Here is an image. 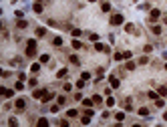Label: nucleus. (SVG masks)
Listing matches in <instances>:
<instances>
[{
	"label": "nucleus",
	"mask_w": 167,
	"mask_h": 127,
	"mask_svg": "<svg viewBox=\"0 0 167 127\" xmlns=\"http://www.w3.org/2000/svg\"><path fill=\"white\" fill-rule=\"evenodd\" d=\"M36 54V40H28L26 43V57H34Z\"/></svg>",
	"instance_id": "obj_1"
},
{
	"label": "nucleus",
	"mask_w": 167,
	"mask_h": 127,
	"mask_svg": "<svg viewBox=\"0 0 167 127\" xmlns=\"http://www.w3.org/2000/svg\"><path fill=\"white\" fill-rule=\"evenodd\" d=\"M111 24H113V26L123 24V16H121V14H113V16H111Z\"/></svg>",
	"instance_id": "obj_2"
},
{
	"label": "nucleus",
	"mask_w": 167,
	"mask_h": 127,
	"mask_svg": "<svg viewBox=\"0 0 167 127\" xmlns=\"http://www.w3.org/2000/svg\"><path fill=\"white\" fill-rule=\"evenodd\" d=\"M149 16H151V18H149V20H151V22H155V20H159V16H161V10H157V8H153V10H151V14H149Z\"/></svg>",
	"instance_id": "obj_3"
},
{
	"label": "nucleus",
	"mask_w": 167,
	"mask_h": 127,
	"mask_svg": "<svg viewBox=\"0 0 167 127\" xmlns=\"http://www.w3.org/2000/svg\"><path fill=\"white\" fill-rule=\"evenodd\" d=\"M14 107H16L18 111H24V107H26V101H24V99H16V103H14Z\"/></svg>",
	"instance_id": "obj_4"
},
{
	"label": "nucleus",
	"mask_w": 167,
	"mask_h": 127,
	"mask_svg": "<svg viewBox=\"0 0 167 127\" xmlns=\"http://www.w3.org/2000/svg\"><path fill=\"white\" fill-rule=\"evenodd\" d=\"M109 83H111V89H117V87H119V85H121V83H119V79H117V77H109Z\"/></svg>",
	"instance_id": "obj_5"
},
{
	"label": "nucleus",
	"mask_w": 167,
	"mask_h": 127,
	"mask_svg": "<svg viewBox=\"0 0 167 127\" xmlns=\"http://www.w3.org/2000/svg\"><path fill=\"white\" fill-rule=\"evenodd\" d=\"M95 51H99V52H107L109 49H107L105 45H101V43H97V45H95Z\"/></svg>",
	"instance_id": "obj_6"
},
{
	"label": "nucleus",
	"mask_w": 167,
	"mask_h": 127,
	"mask_svg": "<svg viewBox=\"0 0 167 127\" xmlns=\"http://www.w3.org/2000/svg\"><path fill=\"white\" fill-rule=\"evenodd\" d=\"M137 113H139L141 117H149V109H147V107H141V109L137 111Z\"/></svg>",
	"instance_id": "obj_7"
},
{
	"label": "nucleus",
	"mask_w": 167,
	"mask_h": 127,
	"mask_svg": "<svg viewBox=\"0 0 167 127\" xmlns=\"http://www.w3.org/2000/svg\"><path fill=\"white\" fill-rule=\"evenodd\" d=\"M53 97H55V93H48V91H46V93H44V97H42V99H40V101H51V99H53Z\"/></svg>",
	"instance_id": "obj_8"
},
{
	"label": "nucleus",
	"mask_w": 167,
	"mask_h": 127,
	"mask_svg": "<svg viewBox=\"0 0 167 127\" xmlns=\"http://www.w3.org/2000/svg\"><path fill=\"white\" fill-rule=\"evenodd\" d=\"M101 10H103V12H109V10H111V4H109V2H103V4H101Z\"/></svg>",
	"instance_id": "obj_9"
},
{
	"label": "nucleus",
	"mask_w": 167,
	"mask_h": 127,
	"mask_svg": "<svg viewBox=\"0 0 167 127\" xmlns=\"http://www.w3.org/2000/svg\"><path fill=\"white\" fill-rule=\"evenodd\" d=\"M44 93H46V91H34L32 97H34V99H40V97H44Z\"/></svg>",
	"instance_id": "obj_10"
},
{
	"label": "nucleus",
	"mask_w": 167,
	"mask_h": 127,
	"mask_svg": "<svg viewBox=\"0 0 167 127\" xmlns=\"http://www.w3.org/2000/svg\"><path fill=\"white\" fill-rule=\"evenodd\" d=\"M53 45H55V47H60V45H62V38H60V36H55V38H53Z\"/></svg>",
	"instance_id": "obj_11"
},
{
	"label": "nucleus",
	"mask_w": 167,
	"mask_h": 127,
	"mask_svg": "<svg viewBox=\"0 0 167 127\" xmlns=\"http://www.w3.org/2000/svg\"><path fill=\"white\" fill-rule=\"evenodd\" d=\"M32 10H34V12H42V4H40V2H36V4L32 6Z\"/></svg>",
	"instance_id": "obj_12"
},
{
	"label": "nucleus",
	"mask_w": 167,
	"mask_h": 127,
	"mask_svg": "<svg viewBox=\"0 0 167 127\" xmlns=\"http://www.w3.org/2000/svg\"><path fill=\"white\" fill-rule=\"evenodd\" d=\"M69 61H71L73 65H79V57H77V54H71V57H69Z\"/></svg>",
	"instance_id": "obj_13"
},
{
	"label": "nucleus",
	"mask_w": 167,
	"mask_h": 127,
	"mask_svg": "<svg viewBox=\"0 0 167 127\" xmlns=\"http://www.w3.org/2000/svg\"><path fill=\"white\" fill-rule=\"evenodd\" d=\"M30 71H32V73H38V71H40V63H34V65L30 67Z\"/></svg>",
	"instance_id": "obj_14"
},
{
	"label": "nucleus",
	"mask_w": 167,
	"mask_h": 127,
	"mask_svg": "<svg viewBox=\"0 0 167 127\" xmlns=\"http://www.w3.org/2000/svg\"><path fill=\"white\" fill-rule=\"evenodd\" d=\"M147 97H149V99H159V93H155V91H149V93H147Z\"/></svg>",
	"instance_id": "obj_15"
},
{
	"label": "nucleus",
	"mask_w": 167,
	"mask_h": 127,
	"mask_svg": "<svg viewBox=\"0 0 167 127\" xmlns=\"http://www.w3.org/2000/svg\"><path fill=\"white\" fill-rule=\"evenodd\" d=\"M115 119H117V121H123V119H125V113H123V111L115 113Z\"/></svg>",
	"instance_id": "obj_16"
},
{
	"label": "nucleus",
	"mask_w": 167,
	"mask_h": 127,
	"mask_svg": "<svg viewBox=\"0 0 167 127\" xmlns=\"http://www.w3.org/2000/svg\"><path fill=\"white\" fill-rule=\"evenodd\" d=\"M66 73H69V71H66V69H60V71H58V73H56V77H58V79H62V77H66Z\"/></svg>",
	"instance_id": "obj_17"
},
{
	"label": "nucleus",
	"mask_w": 167,
	"mask_h": 127,
	"mask_svg": "<svg viewBox=\"0 0 167 127\" xmlns=\"http://www.w3.org/2000/svg\"><path fill=\"white\" fill-rule=\"evenodd\" d=\"M44 34H46V30H44L42 26H40V28H36V36H44Z\"/></svg>",
	"instance_id": "obj_18"
},
{
	"label": "nucleus",
	"mask_w": 167,
	"mask_h": 127,
	"mask_svg": "<svg viewBox=\"0 0 167 127\" xmlns=\"http://www.w3.org/2000/svg\"><path fill=\"white\" fill-rule=\"evenodd\" d=\"M73 49H83V43L81 40H73Z\"/></svg>",
	"instance_id": "obj_19"
},
{
	"label": "nucleus",
	"mask_w": 167,
	"mask_h": 127,
	"mask_svg": "<svg viewBox=\"0 0 167 127\" xmlns=\"http://www.w3.org/2000/svg\"><path fill=\"white\" fill-rule=\"evenodd\" d=\"M66 115H69V117H77L79 113H77V109H69V111H66Z\"/></svg>",
	"instance_id": "obj_20"
},
{
	"label": "nucleus",
	"mask_w": 167,
	"mask_h": 127,
	"mask_svg": "<svg viewBox=\"0 0 167 127\" xmlns=\"http://www.w3.org/2000/svg\"><path fill=\"white\" fill-rule=\"evenodd\" d=\"M93 103H95L93 99H83V105H85V107H93Z\"/></svg>",
	"instance_id": "obj_21"
},
{
	"label": "nucleus",
	"mask_w": 167,
	"mask_h": 127,
	"mask_svg": "<svg viewBox=\"0 0 167 127\" xmlns=\"http://www.w3.org/2000/svg\"><path fill=\"white\" fill-rule=\"evenodd\" d=\"M151 30H153V34H161V26H151Z\"/></svg>",
	"instance_id": "obj_22"
},
{
	"label": "nucleus",
	"mask_w": 167,
	"mask_h": 127,
	"mask_svg": "<svg viewBox=\"0 0 167 127\" xmlns=\"http://www.w3.org/2000/svg\"><path fill=\"white\" fill-rule=\"evenodd\" d=\"M2 95H4V97H12V91H10V89H2Z\"/></svg>",
	"instance_id": "obj_23"
},
{
	"label": "nucleus",
	"mask_w": 167,
	"mask_h": 127,
	"mask_svg": "<svg viewBox=\"0 0 167 127\" xmlns=\"http://www.w3.org/2000/svg\"><path fill=\"white\" fill-rule=\"evenodd\" d=\"M125 109H129V111L133 109V103H131V99H127V101H125Z\"/></svg>",
	"instance_id": "obj_24"
},
{
	"label": "nucleus",
	"mask_w": 167,
	"mask_h": 127,
	"mask_svg": "<svg viewBox=\"0 0 167 127\" xmlns=\"http://www.w3.org/2000/svg\"><path fill=\"white\" fill-rule=\"evenodd\" d=\"M125 30H127V32H135V26L133 24H125Z\"/></svg>",
	"instance_id": "obj_25"
},
{
	"label": "nucleus",
	"mask_w": 167,
	"mask_h": 127,
	"mask_svg": "<svg viewBox=\"0 0 167 127\" xmlns=\"http://www.w3.org/2000/svg\"><path fill=\"white\" fill-rule=\"evenodd\" d=\"M85 87V79H79V81H77V89H83Z\"/></svg>",
	"instance_id": "obj_26"
},
{
	"label": "nucleus",
	"mask_w": 167,
	"mask_h": 127,
	"mask_svg": "<svg viewBox=\"0 0 167 127\" xmlns=\"http://www.w3.org/2000/svg\"><path fill=\"white\" fill-rule=\"evenodd\" d=\"M16 26H18V28H26V20H18Z\"/></svg>",
	"instance_id": "obj_27"
},
{
	"label": "nucleus",
	"mask_w": 167,
	"mask_h": 127,
	"mask_svg": "<svg viewBox=\"0 0 167 127\" xmlns=\"http://www.w3.org/2000/svg\"><path fill=\"white\" fill-rule=\"evenodd\" d=\"M89 38H91L93 43H99V34H89Z\"/></svg>",
	"instance_id": "obj_28"
},
{
	"label": "nucleus",
	"mask_w": 167,
	"mask_h": 127,
	"mask_svg": "<svg viewBox=\"0 0 167 127\" xmlns=\"http://www.w3.org/2000/svg\"><path fill=\"white\" fill-rule=\"evenodd\" d=\"M125 57H123V52H115V61H123Z\"/></svg>",
	"instance_id": "obj_29"
},
{
	"label": "nucleus",
	"mask_w": 167,
	"mask_h": 127,
	"mask_svg": "<svg viewBox=\"0 0 167 127\" xmlns=\"http://www.w3.org/2000/svg\"><path fill=\"white\" fill-rule=\"evenodd\" d=\"M125 69H129V71H133V69H135V63H131V61H129V63L125 65Z\"/></svg>",
	"instance_id": "obj_30"
},
{
	"label": "nucleus",
	"mask_w": 167,
	"mask_h": 127,
	"mask_svg": "<svg viewBox=\"0 0 167 127\" xmlns=\"http://www.w3.org/2000/svg\"><path fill=\"white\" fill-rule=\"evenodd\" d=\"M147 63H149V59H147V57H141V59H139V65H147Z\"/></svg>",
	"instance_id": "obj_31"
},
{
	"label": "nucleus",
	"mask_w": 167,
	"mask_h": 127,
	"mask_svg": "<svg viewBox=\"0 0 167 127\" xmlns=\"http://www.w3.org/2000/svg\"><path fill=\"white\" fill-rule=\"evenodd\" d=\"M93 101L97 103V105H101V101H103V99H101V95H95V97H93Z\"/></svg>",
	"instance_id": "obj_32"
},
{
	"label": "nucleus",
	"mask_w": 167,
	"mask_h": 127,
	"mask_svg": "<svg viewBox=\"0 0 167 127\" xmlns=\"http://www.w3.org/2000/svg\"><path fill=\"white\" fill-rule=\"evenodd\" d=\"M64 103H66V97H64V95H60V97H58V105H64Z\"/></svg>",
	"instance_id": "obj_33"
},
{
	"label": "nucleus",
	"mask_w": 167,
	"mask_h": 127,
	"mask_svg": "<svg viewBox=\"0 0 167 127\" xmlns=\"http://www.w3.org/2000/svg\"><path fill=\"white\" fill-rule=\"evenodd\" d=\"M155 105H157V107H163L165 101H163V99H155Z\"/></svg>",
	"instance_id": "obj_34"
},
{
	"label": "nucleus",
	"mask_w": 167,
	"mask_h": 127,
	"mask_svg": "<svg viewBox=\"0 0 167 127\" xmlns=\"http://www.w3.org/2000/svg\"><path fill=\"white\" fill-rule=\"evenodd\" d=\"M48 59H51L48 54H42V57H40V63H48Z\"/></svg>",
	"instance_id": "obj_35"
},
{
	"label": "nucleus",
	"mask_w": 167,
	"mask_h": 127,
	"mask_svg": "<svg viewBox=\"0 0 167 127\" xmlns=\"http://www.w3.org/2000/svg\"><path fill=\"white\" fill-rule=\"evenodd\" d=\"M38 125H48V121H46L44 117H40V119H38Z\"/></svg>",
	"instance_id": "obj_36"
},
{
	"label": "nucleus",
	"mask_w": 167,
	"mask_h": 127,
	"mask_svg": "<svg viewBox=\"0 0 167 127\" xmlns=\"http://www.w3.org/2000/svg\"><path fill=\"white\" fill-rule=\"evenodd\" d=\"M113 105H115V99H113V97H109V99H107V107H113Z\"/></svg>",
	"instance_id": "obj_37"
},
{
	"label": "nucleus",
	"mask_w": 167,
	"mask_h": 127,
	"mask_svg": "<svg viewBox=\"0 0 167 127\" xmlns=\"http://www.w3.org/2000/svg\"><path fill=\"white\" fill-rule=\"evenodd\" d=\"M143 51H145V52H151V51H153V47H151V45H145V47H143Z\"/></svg>",
	"instance_id": "obj_38"
},
{
	"label": "nucleus",
	"mask_w": 167,
	"mask_h": 127,
	"mask_svg": "<svg viewBox=\"0 0 167 127\" xmlns=\"http://www.w3.org/2000/svg\"><path fill=\"white\" fill-rule=\"evenodd\" d=\"M159 95H167V87H159Z\"/></svg>",
	"instance_id": "obj_39"
},
{
	"label": "nucleus",
	"mask_w": 167,
	"mask_h": 127,
	"mask_svg": "<svg viewBox=\"0 0 167 127\" xmlns=\"http://www.w3.org/2000/svg\"><path fill=\"white\" fill-rule=\"evenodd\" d=\"M81 79H85V81H87V79H91V73H87V71H85L83 75H81Z\"/></svg>",
	"instance_id": "obj_40"
},
{
	"label": "nucleus",
	"mask_w": 167,
	"mask_h": 127,
	"mask_svg": "<svg viewBox=\"0 0 167 127\" xmlns=\"http://www.w3.org/2000/svg\"><path fill=\"white\" fill-rule=\"evenodd\" d=\"M81 34H83V32H81L79 28H75V30H73V36H81Z\"/></svg>",
	"instance_id": "obj_41"
},
{
	"label": "nucleus",
	"mask_w": 167,
	"mask_h": 127,
	"mask_svg": "<svg viewBox=\"0 0 167 127\" xmlns=\"http://www.w3.org/2000/svg\"><path fill=\"white\" fill-rule=\"evenodd\" d=\"M163 119H165V121H167V111H165V115H163Z\"/></svg>",
	"instance_id": "obj_42"
},
{
	"label": "nucleus",
	"mask_w": 167,
	"mask_h": 127,
	"mask_svg": "<svg viewBox=\"0 0 167 127\" xmlns=\"http://www.w3.org/2000/svg\"><path fill=\"white\" fill-rule=\"evenodd\" d=\"M165 71H167V65H165Z\"/></svg>",
	"instance_id": "obj_43"
}]
</instances>
